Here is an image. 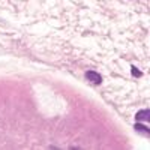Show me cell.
<instances>
[{
  "mask_svg": "<svg viewBox=\"0 0 150 150\" xmlns=\"http://www.w3.org/2000/svg\"><path fill=\"white\" fill-rule=\"evenodd\" d=\"M135 131H137V132H141V134H144V135H149V134H150V131H149L146 126L140 125V123H137V125H135Z\"/></svg>",
  "mask_w": 150,
  "mask_h": 150,
  "instance_id": "3957f363",
  "label": "cell"
},
{
  "mask_svg": "<svg viewBox=\"0 0 150 150\" xmlns=\"http://www.w3.org/2000/svg\"><path fill=\"white\" fill-rule=\"evenodd\" d=\"M131 72H132L134 77H141V71H138V68H135V66L131 68Z\"/></svg>",
  "mask_w": 150,
  "mask_h": 150,
  "instance_id": "277c9868",
  "label": "cell"
},
{
  "mask_svg": "<svg viewBox=\"0 0 150 150\" xmlns=\"http://www.w3.org/2000/svg\"><path fill=\"white\" fill-rule=\"evenodd\" d=\"M135 119L138 120V122H143V120H150V111L149 110H141L137 112V116Z\"/></svg>",
  "mask_w": 150,
  "mask_h": 150,
  "instance_id": "7a4b0ae2",
  "label": "cell"
},
{
  "mask_svg": "<svg viewBox=\"0 0 150 150\" xmlns=\"http://www.w3.org/2000/svg\"><path fill=\"white\" fill-rule=\"evenodd\" d=\"M86 78L89 80V81H92L93 84H99V83L102 81V77L98 72H95V71H87L86 72Z\"/></svg>",
  "mask_w": 150,
  "mask_h": 150,
  "instance_id": "6da1fadb",
  "label": "cell"
}]
</instances>
